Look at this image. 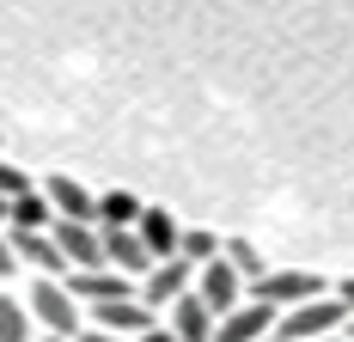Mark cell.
I'll use <instances>...</instances> for the list:
<instances>
[{
  "label": "cell",
  "instance_id": "2e32d148",
  "mask_svg": "<svg viewBox=\"0 0 354 342\" xmlns=\"http://www.w3.org/2000/svg\"><path fill=\"white\" fill-rule=\"evenodd\" d=\"M220 257H226V269L239 275V281H257V275H269L263 251H257L250 239H226V244H220Z\"/></svg>",
  "mask_w": 354,
  "mask_h": 342
},
{
  "label": "cell",
  "instance_id": "6da1fadb",
  "mask_svg": "<svg viewBox=\"0 0 354 342\" xmlns=\"http://www.w3.org/2000/svg\"><path fill=\"white\" fill-rule=\"evenodd\" d=\"M342 324H348V306L324 294V300H306V306L281 312V318H275V336L281 342H318V336H336Z\"/></svg>",
  "mask_w": 354,
  "mask_h": 342
},
{
  "label": "cell",
  "instance_id": "5bb4252c",
  "mask_svg": "<svg viewBox=\"0 0 354 342\" xmlns=\"http://www.w3.org/2000/svg\"><path fill=\"white\" fill-rule=\"evenodd\" d=\"M6 244H12V263H31V269H43L49 281H55V275H68V263H62V251H55L49 233H12Z\"/></svg>",
  "mask_w": 354,
  "mask_h": 342
},
{
  "label": "cell",
  "instance_id": "52a82bcc",
  "mask_svg": "<svg viewBox=\"0 0 354 342\" xmlns=\"http://www.w3.org/2000/svg\"><path fill=\"white\" fill-rule=\"evenodd\" d=\"M68 300L73 306H110V300H135V294H129V275L116 269H73Z\"/></svg>",
  "mask_w": 354,
  "mask_h": 342
},
{
  "label": "cell",
  "instance_id": "4fadbf2b",
  "mask_svg": "<svg viewBox=\"0 0 354 342\" xmlns=\"http://www.w3.org/2000/svg\"><path fill=\"white\" fill-rule=\"evenodd\" d=\"M92 318H98V330H104V336H141V330L159 324L141 300H110V306H92Z\"/></svg>",
  "mask_w": 354,
  "mask_h": 342
},
{
  "label": "cell",
  "instance_id": "7c38bea8",
  "mask_svg": "<svg viewBox=\"0 0 354 342\" xmlns=\"http://www.w3.org/2000/svg\"><path fill=\"white\" fill-rule=\"evenodd\" d=\"M43 196H49V208H55V220H80V226H98V220H92V208H98V196H86V190L73 183L68 171H55Z\"/></svg>",
  "mask_w": 354,
  "mask_h": 342
},
{
  "label": "cell",
  "instance_id": "83f0119b",
  "mask_svg": "<svg viewBox=\"0 0 354 342\" xmlns=\"http://www.w3.org/2000/svg\"><path fill=\"white\" fill-rule=\"evenodd\" d=\"M49 342H62V336H49Z\"/></svg>",
  "mask_w": 354,
  "mask_h": 342
},
{
  "label": "cell",
  "instance_id": "f1b7e54d",
  "mask_svg": "<svg viewBox=\"0 0 354 342\" xmlns=\"http://www.w3.org/2000/svg\"><path fill=\"white\" fill-rule=\"evenodd\" d=\"M348 336H354V330H348Z\"/></svg>",
  "mask_w": 354,
  "mask_h": 342
},
{
  "label": "cell",
  "instance_id": "7402d4cb",
  "mask_svg": "<svg viewBox=\"0 0 354 342\" xmlns=\"http://www.w3.org/2000/svg\"><path fill=\"white\" fill-rule=\"evenodd\" d=\"M141 342H177V336L165 330V324H153V330H141Z\"/></svg>",
  "mask_w": 354,
  "mask_h": 342
},
{
  "label": "cell",
  "instance_id": "cb8c5ba5",
  "mask_svg": "<svg viewBox=\"0 0 354 342\" xmlns=\"http://www.w3.org/2000/svg\"><path fill=\"white\" fill-rule=\"evenodd\" d=\"M80 342H122V336H104V330H86Z\"/></svg>",
  "mask_w": 354,
  "mask_h": 342
},
{
  "label": "cell",
  "instance_id": "44dd1931",
  "mask_svg": "<svg viewBox=\"0 0 354 342\" xmlns=\"http://www.w3.org/2000/svg\"><path fill=\"white\" fill-rule=\"evenodd\" d=\"M19 263H12V244H6V233H0V275H12Z\"/></svg>",
  "mask_w": 354,
  "mask_h": 342
},
{
  "label": "cell",
  "instance_id": "8992f818",
  "mask_svg": "<svg viewBox=\"0 0 354 342\" xmlns=\"http://www.w3.org/2000/svg\"><path fill=\"white\" fill-rule=\"evenodd\" d=\"M189 275H196V263H183V257L153 263V269H147V281H141V306H147V312H165L177 294H189Z\"/></svg>",
  "mask_w": 354,
  "mask_h": 342
},
{
  "label": "cell",
  "instance_id": "3957f363",
  "mask_svg": "<svg viewBox=\"0 0 354 342\" xmlns=\"http://www.w3.org/2000/svg\"><path fill=\"white\" fill-rule=\"evenodd\" d=\"M25 312H31V324H49V336H62V342L80 336V318H86V312L68 300V287H62V281H49V275L31 287V306H25Z\"/></svg>",
  "mask_w": 354,
  "mask_h": 342
},
{
  "label": "cell",
  "instance_id": "d4e9b609",
  "mask_svg": "<svg viewBox=\"0 0 354 342\" xmlns=\"http://www.w3.org/2000/svg\"><path fill=\"white\" fill-rule=\"evenodd\" d=\"M318 342H354V336H342V330H336V336H318Z\"/></svg>",
  "mask_w": 354,
  "mask_h": 342
},
{
  "label": "cell",
  "instance_id": "277c9868",
  "mask_svg": "<svg viewBox=\"0 0 354 342\" xmlns=\"http://www.w3.org/2000/svg\"><path fill=\"white\" fill-rule=\"evenodd\" d=\"M275 318L281 312L257 306V300H239L226 318H214V342H263V336H275Z\"/></svg>",
  "mask_w": 354,
  "mask_h": 342
},
{
  "label": "cell",
  "instance_id": "d6986e66",
  "mask_svg": "<svg viewBox=\"0 0 354 342\" xmlns=\"http://www.w3.org/2000/svg\"><path fill=\"white\" fill-rule=\"evenodd\" d=\"M177 257L202 269V263H214V257H220V239H214V233H202V226H189V233L177 239Z\"/></svg>",
  "mask_w": 354,
  "mask_h": 342
},
{
  "label": "cell",
  "instance_id": "9a60e30c",
  "mask_svg": "<svg viewBox=\"0 0 354 342\" xmlns=\"http://www.w3.org/2000/svg\"><path fill=\"white\" fill-rule=\"evenodd\" d=\"M6 220H12V233H49L55 226V208L43 190H19L12 202H6Z\"/></svg>",
  "mask_w": 354,
  "mask_h": 342
},
{
  "label": "cell",
  "instance_id": "484cf974",
  "mask_svg": "<svg viewBox=\"0 0 354 342\" xmlns=\"http://www.w3.org/2000/svg\"><path fill=\"white\" fill-rule=\"evenodd\" d=\"M0 226H6V196H0Z\"/></svg>",
  "mask_w": 354,
  "mask_h": 342
},
{
  "label": "cell",
  "instance_id": "30bf717a",
  "mask_svg": "<svg viewBox=\"0 0 354 342\" xmlns=\"http://www.w3.org/2000/svg\"><path fill=\"white\" fill-rule=\"evenodd\" d=\"M135 239H141V251L153 257V263H165V257H177L183 226H177L165 208H141V220H135Z\"/></svg>",
  "mask_w": 354,
  "mask_h": 342
},
{
  "label": "cell",
  "instance_id": "9c48e42d",
  "mask_svg": "<svg viewBox=\"0 0 354 342\" xmlns=\"http://www.w3.org/2000/svg\"><path fill=\"white\" fill-rule=\"evenodd\" d=\"M98 244H104V269H116V275H147V269H153V257L141 251L135 226H104Z\"/></svg>",
  "mask_w": 354,
  "mask_h": 342
},
{
  "label": "cell",
  "instance_id": "ffe728a7",
  "mask_svg": "<svg viewBox=\"0 0 354 342\" xmlns=\"http://www.w3.org/2000/svg\"><path fill=\"white\" fill-rule=\"evenodd\" d=\"M19 190H31V183H25V171H19V165H6V159H0V196L12 202Z\"/></svg>",
  "mask_w": 354,
  "mask_h": 342
},
{
  "label": "cell",
  "instance_id": "4316f807",
  "mask_svg": "<svg viewBox=\"0 0 354 342\" xmlns=\"http://www.w3.org/2000/svg\"><path fill=\"white\" fill-rule=\"evenodd\" d=\"M263 342H281V336H263Z\"/></svg>",
  "mask_w": 354,
  "mask_h": 342
},
{
  "label": "cell",
  "instance_id": "ac0fdd59",
  "mask_svg": "<svg viewBox=\"0 0 354 342\" xmlns=\"http://www.w3.org/2000/svg\"><path fill=\"white\" fill-rule=\"evenodd\" d=\"M0 342H31V312L12 294H0Z\"/></svg>",
  "mask_w": 354,
  "mask_h": 342
},
{
  "label": "cell",
  "instance_id": "603a6c76",
  "mask_svg": "<svg viewBox=\"0 0 354 342\" xmlns=\"http://www.w3.org/2000/svg\"><path fill=\"white\" fill-rule=\"evenodd\" d=\"M336 300H342V306H348V318H354V275L342 281V294H336Z\"/></svg>",
  "mask_w": 354,
  "mask_h": 342
},
{
  "label": "cell",
  "instance_id": "e0dca14e",
  "mask_svg": "<svg viewBox=\"0 0 354 342\" xmlns=\"http://www.w3.org/2000/svg\"><path fill=\"white\" fill-rule=\"evenodd\" d=\"M92 220H98V226H135V220H141V202H135L129 190H110V196H98Z\"/></svg>",
  "mask_w": 354,
  "mask_h": 342
},
{
  "label": "cell",
  "instance_id": "8fae6325",
  "mask_svg": "<svg viewBox=\"0 0 354 342\" xmlns=\"http://www.w3.org/2000/svg\"><path fill=\"white\" fill-rule=\"evenodd\" d=\"M165 312H171V324H165V330H171L177 342H214V312L202 306L196 294H177Z\"/></svg>",
  "mask_w": 354,
  "mask_h": 342
},
{
  "label": "cell",
  "instance_id": "ba28073f",
  "mask_svg": "<svg viewBox=\"0 0 354 342\" xmlns=\"http://www.w3.org/2000/svg\"><path fill=\"white\" fill-rule=\"evenodd\" d=\"M189 294H196V300H202L214 318H226V312L245 300V281H239V275H232L226 263H220V257H214V263H202V281H196Z\"/></svg>",
  "mask_w": 354,
  "mask_h": 342
},
{
  "label": "cell",
  "instance_id": "5b68a950",
  "mask_svg": "<svg viewBox=\"0 0 354 342\" xmlns=\"http://www.w3.org/2000/svg\"><path fill=\"white\" fill-rule=\"evenodd\" d=\"M49 239L62 251L68 269H104V244H98V226H80V220H55Z\"/></svg>",
  "mask_w": 354,
  "mask_h": 342
},
{
  "label": "cell",
  "instance_id": "7a4b0ae2",
  "mask_svg": "<svg viewBox=\"0 0 354 342\" xmlns=\"http://www.w3.org/2000/svg\"><path fill=\"white\" fill-rule=\"evenodd\" d=\"M250 300L269 306V312H293V306H306V300H324V281L312 269H269V275L250 281Z\"/></svg>",
  "mask_w": 354,
  "mask_h": 342
}]
</instances>
